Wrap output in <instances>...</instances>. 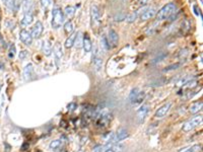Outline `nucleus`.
I'll list each match as a JSON object with an SVG mask.
<instances>
[{"instance_id":"9d476101","label":"nucleus","mask_w":203,"mask_h":152,"mask_svg":"<svg viewBox=\"0 0 203 152\" xmlns=\"http://www.w3.org/2000/svg\"><path fill=\"white\" fill-rule=\"evenodd\" d=\"M156 8L153 7H148L146 10H145L143 13L140 14V19L141 20H148V19H151L152 17L156 16Z\"/></svg>"},{"instance_id":"c9c22d12","label":"nucleus","mask_w":203,"mask_h":152,"mask_svg":"<svg viewBox=\"0 0 203 152\" xmlns=\"http://www.w3.org/2000/svg\"><path fill=\"white\" fill-rule=\"evenodd\" d=\"M125 17H126L125 13H123V12H121V14H119V15L117 14L116 16H115V20H116V21H121V20L125 19Z\"/></svg>"},{"instance_id":"f8f14e48","label":"nucleus","mask_w":203,"mask_h":152,"mask_svg":"<svg viewBox=\"0 0 203 152\" xmlns=\"http://www.w3.org/2000/svg\"><path fill=\"white\" fill-rule=\"evenodd\" d=\"M147 112H148V105H142L141 108L138 109V112H137V119H138L139 124H142L144 122Z\"/></svg>"},{"instance_id":"a19ab883","label":"nucleus","mask_w":203,"mask_h":152,"mask_svg":"<svg viewBox=\"0 0 203 152\" xmlns=\"http://www.w3.org/2000/svg\"><path fill=\"white\" fill-rule=\"evenodd\" d=\"M4 69V64L1 63V61H0V70H3Z\"/></svg>"},{"instance_id":"4be33fe9","label":"nucleus","mask_w":203,"mask_h":152,"mask_svg":"<svg viewBox=\"0 0 203 152\" xmlns=\"http://www.w3.org/2000/svg\"><path fill=\"white\" fill-rule=\"evenodd\" d=\"M33 20H34V16H33L32 13H25L22 19V26H29V24H31L33 22Z\"/></svg>"},{"instance_id":"79ce46f5","label":"nucleus","mask_w":203,"mask_h":152,"mask_svg":"<svg viewBox=\"0 0 203 152\" xmlns=\"http://www.w3.org/2000/svg\"><path fill=\"white\" fill-rule=\"evenodd\" d=\"M105 152H114V150H113V149H111V148H109V149H107V150H106Z\"/></svg>"},{"instance_id":"37998d69","label":"nucleus","mask_w":203,"mask_h":152,"mask_svg":"<svg viewBox=\"0 0 203 152\" xmlns=\"http://www.w3.org/2000/svg\"><path fill=\"white\" fill-rule=\"evenodd\" d=\"M1 1H2V2H4V3H5V2H6V1H7V0H1Z\"/></svg>"},{"instance_id":"39448f33","label":"nucleus","mask_w":203,"mask_h":152,"mask_svg":"<svg viewBox=\"0 0 203 152\" xmlns=\"http://www.w3.org/2000/svg\"><path fill=\"white\" fill-rule=\"evenodd\" d=\"M107 40L111 48H116L118 46V43H119V36H118V33L114 29H110Z\"/></svg>"},{"instance_id":"2eb2a0df","label":"nucleus","mask_w":203,"mask_h":152,"mask_svg":"<svg viewBox=\"0 0 203 152\" xmlns=\"http://www.w3.org/2000/svg\"><path fill=\"white\" fill-rule=\"evenodd\" d=\"M53 48H52V44L49 41H44L43 45H42V52L45 56H50L52 54Z\"/></svg>"},{"instance_id":"412c9836","label":"nucleus","mask_w":203,"mask_h":152,"mask_svg":"<svg viewBox=\"0 0 203 152\" xmlns=\"http://www.w3.org/2000/svg\"><path fill=\"white\" fill-rule=\"evenodd\" d=\"M23 12H25V13H32L33 0H23Z\"/></svg>"},{"instance_id":"f03ea898","label":"nucleus","mask_w":203,"mask_h":152,"mask_svg":"<svg viewBox=\"0 0 203 152\" xmlns=\"http://www.w3.org/2000/svg\"><path fill=\"white\" fill-rule=\"evenodd\" d=\"M64 21V14H63V11L61 10V8L55 7L52 11V27L53 29H58V27L61 26V24Z\"/></svg>"},{"instance_id":"a211bd4d","label":"nucleus","mask_w":203,"mask_h":152,"mask_svg":"<svg viewBox=\"0 0 203 152\" xmlns=\"http://www.w3.org/2000/svg\"><path fill=\"white\" fill-rule=\"evenodd\" d=\"M76 35H77V33H71L67 39H66L65 44H64L66 49H70L71 47H73L74 46V42H75V38H76Z\"/></svg>"},{"instance_id":"dca6fc26","label":"nucleus","mask_w":203,"mask_h":152,"mask_svg":"<svg viewBox=\"0 0 203 152\" xmlns=\"http://www.w3.org/2000/svg\"><path fill=\"white\" fill-rule=\"evenodd\" d=\"M33 72H34V68H33L32 64H28L26 66V68L23 69V78H25L26 81H29L32 79Z\"/></svg>"},{"instance_id":"6e6552de","label":"nucleus","mask_w":203,"mask_h":152,"mask_svg":"<svg viewBox=\"0 0 203 152\" xmlns=\"http://www.w3.org/2000/svg\"><path fill=\"white\" fill-rule=\"evenodd\" d=\"M171 105H172L171 102L165 103V105H162L159 109H157L156 112V115H154V117H156V119H163L166 115V112L170 111V109H171Z\"/></svg>"},{"instance_id":"5701e85b","label":"nucleus","mask_w":203,"mask_h":152,"mask_svg":"<svg viewBox=\"0 0 203 152\" xmlns=\"http://www.w3.org/2000/svg\"><path fill=\"white\" fill-rule=\"evenodd\" d=\"M82 44H83V36L80 32H78L76 35V38H75L74 46L76 49H80L82 48Z\"/></svg>"},{"instance_id":"f257e3e1","label":"nucleus","mask_w":203,"mask_h":152,"mask_svg":"<svg viewBox=\"0 0 203 152\" xmlns=\"http://www.w3.org/2000/svg\"><path fill=\"white\" fill-rule=\"evenodd\" d=\"M176 9H177V5H176L174 2L168 3V4L165 5L163 8H160L159 10L156 12V16L157 21L165 20L166 18H169L176 11Z\"/></svg>"},{"instance_id":"0eeeda50","label":"nucleus","mask_w":203,"mask_h":152,"mask_svg":"<svg viewBox=\"0 0 203 152\" xmlns=\"http://www.w3.org/2000/svg\"><path fill=\"white\" fill-rule=\"evenodd\" d=\"M43 30H44V26H43V23L41 22V21H37L36 24L34 26L32 29V38L33 39H39L41 36V35L43 33Z\"/></svg>"},{"instance_id":"b1692460","label":"nucleus","mask_w":203,"mask_h":152,"mask_svg":"<svg viewBox=\"0 0 203 152\" xmlns=\"http://www.w3.org/2000/svg\"><path fill=\"white\" fill-rule=\"evenodd\" d=\"M73 29H74L73 23H72V21L68 20L67 22L64 24V32H65V33H67V35H71L72 32H73Z\"/></svg>"},{"instance_id":"e433bc0d","label":"nucleus","mask_w":203,"mask_h":152,"mask_svg":"<svg viewBox=\"0 0 203 152\" xmlns=\"http://www.w3.org/2000/svg\"><path fill=\"white\" fill-rule=\"evenodd\" d=\"M26 56H28V52H26V51H22L19 53V57L20 60H23Z\"/></svg>"},{"instance_id":"1a4fd4ad","label":"nucleus","mask_w":203,"mask_h":152,"mask_svg":"<svg viewBox=\"0 0 203 152\" xmlns=\"http://www.w3.org/2000/svg\"><path fill=\"white\" fill-rule=\"evenodd\" d=\"M90 16H92L93 22H100L101 20V12H100V8L96 5H92L90 7Z\"/></svg>"},{"instance_id":"c03bdc74","label":"nucleus","mask_w":203,"mask_h":152,"mask_svg":"<svg viewBox=\"0 0 203 152\" xmlns=\"http://www.w3.org/2000/svg\"><path fill=\"white\" fill-rule=\"evenodd\" d=\"M0 88H1V84H0Z\"/></svg>"},{"instance_id":"473e14b6","label":"nucleus","mask_w":203,"mask_h":152,"mask_svg":"<svg viewBox=\"0 0 203 152\" xmlns=\"http://www.w3.org/2000/svg\"><path fill=\"white\" fill-rule=\"evenodd\" d=\"M101 45H102V47H104L106 50H109L111 47H110V45H109V43H108V40H107V38H103L102 39V41H101Z\"/></svg>"},{"instance_id":"6ab92c4d","label":"nucleus","mask_w":203,"mask_h":152,"mask_svg":"<svg viewBox=\"0 0 203 152\" xmlns=\"http://www.w3.org/2000/svg\"><path fill=\"white\" fill-rule=\"evenodd\" d=\"M64 16L66 18H68V19H71V18H73V16L75 15V8L73 6H66L65 9H64Z\"/></svg>"},{"instance_id":"aec40b11","label":"nucleus","mask_w":203,"mask_h":152,"mask_svg":"<svg viewBox=\"0 0 203 152\" xmlns=\"http://www.w3.org/2000/svg\"><path fill=\"white\" fill-rule=\"evenodd\" d=\"M127 137H128V132H127V130L124 129V128H121V129L118 131V134L116 136V141L120 142V141H122V140H125Z\"/></svg>"},{"instance_id":"a878e982","label":"nucleus","mask_w":203,"mask_h":152,"mask_svg":"<svg viewBox=\"0 0 203 152\" xmlns=\"http://www.w3.org/2000/svg\"><path fill=\"white\" fill-rule=\"evenodd\" d=\"M138 93H139L138 88L137 87L133 88V89L131 90V92H130V94H129V102L131 103H133V102H134L135 98H136V96L138 95Z\"/></svg>"},{"instance_id":"7c9ffc66","label":"nucleus","mask_w":203,"mask_h":152,"mask_svg":"<svg viewBox=\"0 0 203 152\" xmlns=\"http://www.w3.org/2000/svg\"><path fill=\"white\" fill-rule=\"evenodd\" d=\"M111 149H113L114 152H122L124 149V145L120 144V143H114V144L111 146Z\"/></svg>"},{"instance_id":"72a5a7b5","label":"nucleus","mask_w":203,"mask_h":152,"mask_svg":"<svg viewBox=\"0 0 203 152\" xmlns=\"http://www.w3.org/2000/svg\"><path fill=\"white\" fill-rule=\"evenodd\" d=\"M41 1V5L44 9L49 8V6L51 5V0H40Z\"/></svg>"},{"instance_id":"9b49d317","label":"nucleus","mask_w":203,"mask_h":152,"mask_svg":"<svg viewBox=\"0 0 203 152\" xmlns=\"http://www.w3.org/2000/svg\"><path fill=\"white\" fill-rule=\"evenodd\" d=\"M93 65H95V67H96V69L98 70H101L102 69V66H103V59H102V57L100 56V54H99V52L98 51H95L93 52Z\"/></svg>"},{"instance_id":"423d86ee","label":"nucleus","mask_w":203,"mask_h":152,"mask_svg":"<svg viewBox=\"0 0 203 152\" xmlns=\"http://www.w3.org/2000/svg\"><path fill=\"white\" fill-rule=\"evenodd\" d=\"M19 40L26 46H31L32 42H33V38H32L31 33L26 29H22L19 32Z\"/></svg>"},{"instance_id":"393cba45","label":"nucleus","mask_w":203,"mask_h":152,"mask_svg":"<svg viewBox=\"0 0 203 152\" xmlns=\"http://www.w3.org/2000/svg\"><path fill=\"white\" fill-rule=\"evenodd\" d=\"M137 16H138L137 11H135V12H131V13H129V14H127V15H126L125 19H126L127 22L132 23V22H134V21L136 20V18H137Z\"/></svg>"},{"instance_id":"2f4dec72","label":"nucleus","mask_w":203,"mask_h":152,"mask_svg":"<svg viewBox=\"0 0 203 152\" xmlns=\"http://www.w3.org/2000/svg\"><path fill=\"white\" fill-rule=\"evenodd\" d=\"M180 65L181 63H176V64H173V65H170L163 69V72H169V71H172V70H176L180 67Z\"/></svg>"},{"instance_id":"c85d7f7f","label":"nucleus","mask_w":203,"mask_h":152,"mask_svg":"<svg viewBox=\"0 0 203 152\" xmlns=\"http://www.w3.org/2000/svg\"><path fill=\"white\" fill-rule=\"evenodd\" d=\"M156 27H159V21H156V22H153L152 24H151V26H148L146 33H147V35H152V33L156 32Z\"/></svg>"},{"instance_id":"20e7f679","label":"nucleus","mask_w":203,"mask_h":152,"mask_svg":"<svg viewBox=\"0 0 203 152\" xmlns=\"http://www.w3.org/2000/svg\"><path fill=\"white\" fill-rule=\"evenodd\" d=\"M53 52H54V58H55L56 66L59 67L62 58H63V49H62V46L60 43H56L53 48Z\"/></svg>"},{"instance_id":"c756f323","label":"nucleus","mask_w":203,"mask_h":152,"mask_svg":"<svg viewBox=\"0 0 203 152\" xmlns=\"http://www.w3.org/2000/svg\"><path fill=\"white\" fill-rule=\"evenodd\" d=\"M200 148H201V145L196 144V145L191 146L189 148H186L185 150H182L181 152H198L200 150Z\"/></svg>"},{"instance_id":"ddd939ff","label":"nucleus","mask_w":203,"mask_h":152,"mask_svg":"<svg viewBox=\"0 0 203 152\" xmlns=\"http://www.w3.org/2000/svg\"><path fill=\"white\" fill-rule=\"evenodd\" d=\"M111 122V115L108 112L101 114V116L98 118V125L101 127H106Z\"/></svg>"},{"instance_id":"7ed1b4c3","label":"nucleus","mask_w":203,"mask_h":152,"mask_svg":"<svg viewBox=\"0 0 203 152\" xmlns=\"http://www.w3.org/2000/svg\"><path fill=\"white\" fill-rule=\"evenodd\" d=\"M202 115H198V116H195L194 118H192L191 120H189L188 122H186L183 127H182V130L184 131V132H190V131H192L195 129L196 127H198L199 125H201L202 123Z\"/></svg>"},{"instance_id":"58836bf2","label":"nucleus","mask_w":203,"mask_h":152,"mask_svg":"<svg viewBox=\"0 0 203 152\" xmlns=\"http://www.w3.org/2000/svg\"><path fill=\"white\" fill-rule=\"evenodd\" d=\"M68 111H70V112H72V111H74V109L76 108V105H75V103H70V105H68Z\"/></svg>"},{"instance_id":"4468645a","label":"nucleus","mask_w":203,"mask_h":152,"mask_svg":"<svg viewBox=\"0 0 203 152\" xmlns=\"http://www.w3.org/2000/svg\"><path fill=\"white\" fill-rule=\"evenodd\" d=\"M82 48L86 53H89L90 51H92L93 49V44H92V41H90L89 35H84L83 36V44H82Z\"/></svg>"},{"instance_id":"ea45409f","label":"nucleus","mask_w":203,"mask_h":152,"mask_svg":"<svg viewBox=\"0 0 203 152\" xmlns=\"http://www.w3.org/2000/svg\"><path fill=\"white\" fill-rule=\"evenodd\" d=\"M193 9H194V10H195V13H196L197 15H200V16L202 17L201 12H200V11L198 12V6H197V5H194V6H193Z\"/></svg>"},{"instance_id":"bb28decb","label":"nucleus","mask_w":203,"mask_h":152,"mask_svg":"<svg viewBox=\"0 0 203 152\" xmlns=\"http://www.w3.org/2000/svg\"><path fill=\"white\" fill-rule=\"evenodd\" d=\"M144 96H145V93L143 92V91H139L138 95L136 96V98H135L134 102H133L132 105H139V103H141L142 100H143V98H144Z\"/></svg>"},{"instance_id":"4c0bfd02","label":"nucleus","mask_w":203,"mask_h":152,"mask_svg":"<svg viewBox=\"0 0 203 152\" xmlns=\"http://www.w3.org/2000/svg\"><path fill=\"white\" fill-rule=\"evenodd\" d=\"M103 150H104V147H103L102 145H96L95 148H93V152H102Z\"/></svg>"},{"instance_id":"f3484780","label":"nucleus","mask_w":203,"mask_h":152,"mask_svg":"<svg viewBox=\"0 0 203 152\" xmlns=\"http://www.w3.org/2000/svg\"><path fill=\"white\" fill-rule=\"evenodd\" d=\"M202 105H203V102H201V100L196 102H193L190 106V112L191 114H193V115L199 112L202 109Z\"/></svg>"},{"instance_id":"f704fd0d","label":"nucleus","mask_w":203,"mask_h":152,"mask_svg":"<svg viewBox=\"0 0 203 152\" xmlns=\"http://www.w3.org/2000/svg\"><path fill=\"white\" fill-rule=\"evenodd\" d=\"M8 56H9V58H13L16 56V46L13 44L10 46V50H9V53H8Z\"/></svg>"},{"instance_id":"cd10ccee","label":"nucleus","mask_w":203,"mask_h":152,"mask_svg":"<svg viewBox=\"0 0 203 152\" xmlns=\"http://www.w3.org/2000/svg\"><path fill=\"white\" fill-rule=\"evenodd\" d=\"M61 145H62L61 140H54V141H52L50 143L49 147H50L51 150H56V149H58Z\"/></svg>"}]
</instances>
